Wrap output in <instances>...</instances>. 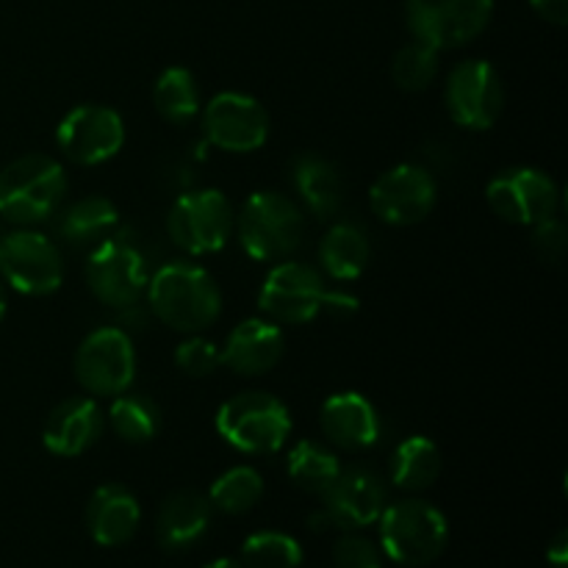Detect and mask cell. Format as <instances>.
<instances>
[{
  "label": "cell",
  "mask_w": 568,
  "mask_h": 568,
  "mask_svg": "<svg viewBox=\"0 0 568 568\" xmlns=\"http://www.w3.org/2000/svg\"><path fill=\"white\" fill-rule=\"evenodd\" d=\"M148 303L161 325L178 333H203L222 314V292L200 264L175 258L161 264L148 281Z\"/></svg>",
  "instance_id": "1"
},
{
  "label": "cell",
  "mask_w": 568,
  "mask_h": 568,
  "mask_svg": "<svg viewBox=\"0 0 568 568\" xmlns=\"http://www.w3.org/2000/svg\"><path fill=\"white\" fill-rule=\"evenodd\" d=\"M67 194V172L53 155L28 153L0 172V216L31 227L48 222Z\"/></svg>",
  "instance_id": "2"
},
{
  "label": "cell",
  "mask_w": 568,
  "mask_h": 568,
  "mask_svg": "<svg viewBox=\"0 0 568 568\" xmlns=\"http://www.w3.org/2000/svg\"><path fill=\"white\" fill-rule=\"evenodd\" d=\"M381 525L383 558L405 568L430 566L442 558L449 541V525L436 505L425 499H403L386 505Z\"/></svg>",
  "instance_id": "3"
},
{
  "label": "cell",
  "mask_w": 568,
  "mask_h": 568,
  "mask_svg": "<svg viewBox=\"0 0 568 568\" xmlns=\"http://www.w3.org/2000/svg\"><path fill=\"white\" fill-rule=\"evenodd\" d=\"M236 236L253 261H283L303 244L305 220L294 200L281 192H253L239 209Z\"/></svg>",
  "instance_id": "4"
},
{
  "label": "cell",
  "mask_w": 568,
  "mask_h": 568,
  "mask_svg": "<svg viewBox=\"0 0 568 568\" xmlns=\"http://www.w3.org/2000/svg\"><path fill=\"white\" fill-rule=\"evenodd\" d=\"M216 433L242 455H272L292 436V414L266 392H242L225 399L214 416Z\"/></svg>",
  "instance_id": "5"
},
{
  "label": "cell",
  "mask_w": 568,
  "mask_h": 568,
  "mask_svg": "<svg viewBox=\"0 0 568 568\" xmlns=\"http://www.w3.org/2000/svg\"><path fill=\"white\" fill-rule=\"evenodd\" d=\"M233 205L220 189H194L170 205L166 231L186 255L220 253L233 236Z\"/></svg>",
  "instance_id": "6"
},
{
  "label": "cell",
  "mask_w": 568,
  "mask_h": 568,
  "mask_svg": "<svg viewBox=\"0 0 568 568\" xmlns=\"http://www.w3.org/2000/svg\"><path fill=\"white\" fill-rule=\"evenodd\" d=\"M491 14L494 0H405L410 33L436 50L469 44L486 31Z\"/></svg>",
  "instance_id": "7"
},
{
  "label": "cell",
  "mask_w": 568,
  "mask_h": 568,
  "mask_svg": "<svg viewBox=\"0 0 568 568\" xmlns=\"http://www.w3.org/2000/svg\"><path fill=\"white\" fill-rule=\"evenodd\" d=\"M75 381L92 397H116L136 377L133 342L120 327H98L75 349Z\"/></svg>",
  "instance_id": "8"
},
{
  "label": "cell",
  "mask_w": 568,
  "mask_h": 568,
  "mask_svg": "<svg viewBox=\"0 0 568 568\" xmlns=\"http://www.w3.org/2000/svg\"><path fill=\"white\" fill-rule=\"evenodd\" d=\"M0 275L26 297H48L64 283V261L44 233L22 227L0 239Z\"/></svg>",
  "instance_id": "9"
},
{
  "label": "cell",
  "mask_w": 568,
  "mask_h": 568,
  "mask_svg": "<svg viewBox=\"0 0 568 568\" xmlns=\"http://www.w3.org/2000/svg\"><path fill=\"white\" fill-rule=\"evenodd\" d=\"M148 281V261L125 236H111L92 247L87 261V286L103 305L131 308L142 300Z\"/></svg>",
  "instance_id": "10"
},
{
  "label": "cell",
  "mask_w": 568,
  "mask_h": 568,
  "mask_svg": "<svg viewBox=\"0 0 568 568\" xmlns=\"http://www.w3.org/2000/svg\"><path fill=\"white\" fill-rule=\"evenodd\" d=\"M486 200L503 222L532 227L549 216H558L560 189L536 166H510L488 181Z\"/></svg>",
  "instance_id": "11"
},
{
  "label": "cell",
  "mask_w": 568,
  "mask_h": 568,
  "mask_svg": "<svg viewBox=\"0 0 568 568\" xmlns=\"http://www.w3.org/2000/svg\"><path fill=\"white\" fill-rule=\"evenodd\" d=\"M449 120L469 131H488L505 109V83L486 59H466L453 67L444 92Z\"/></svg>",
  "instance_id": "12"
},
{
  "label": "cell",
  "mask_w": 568,
  "mask_h": 568,
  "mask_svg": "<svg viewBox=\"0 0 568 568\" xmlns=\"http://www.w3.org/2000/svg\"><path fill=\"white\" fill-rule=\"evenodd\" d=\"M61 155L78 166H100L125 144V122L109 105L83 103L67 111L55 128Z\"/></svg>",
  "instance_id": "13"
},
{
  "label": "cell",
  "mask_w": 568,
  "mask_h": 568,
  "mask_svg": "<svg viewBox=\"0 0 568 568\" xmlns=\"http://www.w3.org/2000/svg\"><path fill=\"white\" fill-rule=\"evenodd\" d=\"M438 183L419 164H397L383 172L369 189L372 214L394 227H408L427 220L436 209Z\"/></svg>",
  "instance_id": "14"
},
{
  "label": "cell",
  "mask_w": 568,
  "mask_h": 568,
  "mask_svg": "<svg viewBox=\"0 0 568 568\" xmlns=\"http://www.w3.org/2000/svg\"><path fill=\"white\" fill-rule=\"evenodd\" d=\"M325 297L320 270L303 261H283L272 266L258 292V305L275 325H305L316 320Z\"/></svg>",
  "instance_id": "15"
},
{
  "label": "cell",
  "mask_w": 568,
  "mask_h": 568,
  "mask_svg": "<svg viewBox=\"0 0 568 568\" xmlns=\"http://www.w3.org/2000/svg\"><path fill=\"white\" fill-rule=\"evenodd\" d=\"M205 139L225 153H255L270 139V114L255 98L220 92L203 109Z\"/></svg>",
  "instance_id": "16"
},
{
  "label": "cell",
  "mask_w": 568,
  "mask_h": 568,
  "mask_svg": "<svg viewBox=\"0 0 568 568\" xmlns=\"http://www.w3.org/2000/svg\"><path fill=\"white\" fill-rule=\"evenodd\" d=\"M325 510L336 521V530H364L377 525L381 514L388 505V488L381 475L364 466L342 469L331 488L322 494Z\"/></svg>",
  "instance_id": "17"
},
{
  "label": "cell",
  "mask_w": 568,
  "mask_h": 568,
  "mask_svg": "<svg viewBox=\"0 0 568 568\" xmlns=\"http://www.w3.org/2000/svg\"><path fill=\"white\" fill-rule=\"evenodd\" d=\"M105 416L94 397H70L50 410L42 427V444L55 458H78L100 442Z\"/></svg>",
  "instance_id": "18"
},
{
  "label": "cell",
  "mask_w": 568,
  "mask_h": 568,
  "mask_svg": "<svg viewBox=\"0 0 568 568\" xmlns=\"http://www.w3.org/2000/svg\"><path fill=\"white\" fill-rule=\"evenodd\" d=\"M320 425L327 442L338 449H347V453L372 449L383 436L381 414L358 392H338L331 399H325Z\"/></svg>",
  "instance_id": "19"
},
{
  "label": "cell",
  "mask_w": 568,
  "mask_h": 568,
  "mask_svg": "<svg viewBox=\"0 0 568 568\" xmlns=\"http://www.w3.org/2000/svg\"><path fill=\"white\" fill-rule=\"evenodd\" d=\"M286 338L272 320H244L227 336L225 347H220V361L225 369L242 377H258L275 369L283 358Z\"/></svg>",
  "instance_id": "20"
},
{
  "label": "cell",
  "mask_w": 568,
  "mask_h": 568,
  "mask_svg": "<svg viewBox=\"0 0 568 568\" xmlns=\"http://www.w3.org/2000/svg\"><path fill=\"white\" fill-rule=\"evenodd\" d=\"M142 521L139 499L125 486L105 483L89 497L87 505V527L89 536L100 547H122L131 541Z\"/></svg>",
  "instance_id": "21"
},
{
  "label": "cell",
  "mask_w": 568,
  "mask_h": 568,
  "mask_svg": "<svg viewBox=\"0 0 568 568\" xmlns=\"http://www.w3.org/2000/svg\"><path fill=\"white\" fill-rule=\"evenodd\" d=\"M211 503L200 491H175L155 516V538L164 552H186L209 532Z\"/></svg>",
  "instance_id": "22"
},
{
  "label": "cell",
  "mask_w": 568,
  "mask_h": 568,
  "mask_svg": "<svg viewBox=\"0 0 568 568\" xmlns=\"http://www.w3.org/2000/svg\"><path fill=\"white\" fill-rule=\"evenodd\" d=\"M292 183L294 192L305 203V209L316 216V220H333L342 209L344 183L338 175L336 164L320 153H303L294 159L292 164Z\"/></svg>",
  "instance_id": "23"
},
{
  "label": "cell",
  "mask_w": 568,
  "mask_h": 568,
  "mask_svg": "<svg viewBox=\"0 0 568 568\" xmlns=\"http://www.w3.org/2000/svg\"><path fill=\"white\" fill-rule=\"evenodd\" d=\"M59 236L72 247H98L120 227V211L103 194H89L61 211Z\"/></svg>",
  "instance_id": "24"
},
{
  "label": "cell",
  "mask_w": 568,
  "mask_h": 568,
  "mask_svg": "<svg viewBox=\"0 0 568 568\" xmlns=\"http://www.w3.org/2000/svg\"><path fill=\"white\" fill-rule=\"evenodd\" d=\"M372 261V244L353 222H333L320 242V264L333 281H358Z\"/></svg>",
  "instance_id": "25"
},
{
  "label": "cell",
  "mask_w": 568,
  "mask_h": 568,
  "mask_svg": "<svg viewBox=\"0 0 568 568\" xmlns=\"http://www.w3.org/2000/svg\"><path fill=\"white\" fill-rule=\"evenodd\" d=\"M442 475V449L427 436H410L392 453V483L403 491H425Z\"/></svg>",
  "instance_id": "26"
},
{
  "label": "cell",
  "mask_w": 568,
  "mask_h": 568,
  "mask_svg": "<svg viewBox=\"0 0 568 568\" xmlns=\"http://www.w3.org/2000/svg\"><path fill=\"white\" fill-rule=\"evenodd\" d=\"M286 471L294 486L322 497L336 483V477L342 475V460L331 447L305 438V442L294 444V449L288 453Z\"/></svg>",
  "instance_id": "27"
},
{
  "label": "cell",
  "mask_w": 568,
  "mask_h": 568,
  "mask_svg": "<svg viewBox=\"0 0 568 568\" xmlns=\"http://www.w3.org/2000/svg\"><path fill=\"white\" fill-rule=\"evenodd\" d=\"M109 408V425L122 442L128 444H148L159 436L161 430V408L155 405L153 397L139 392H122L111 397Z\"/></svg>",
  "instance_id": "28"
},
{
  "label": "cell",
  "mask_w": 568,
  "mask_h": 568,
  "mask_svg": "<svg viewBox=\"0 0 568 568\" xmlns=\"http://www.w3.org/2000/svg\"><path fill=\"white\" fill-rule=\"evenodd\" d=\"M153 105L170 125H189L200 114V92L192 72L186 67H170L161 72L153 87Z\"/></svg>",
  "instance_id": "29"
},
{
  "label": "cell",
  "mask_w": 568,
  "mask_h": 568,
  "mask_svg": "<svg viewBox=\"0 0 568 568\" xmlns=\"http://www.w3.org/2000/svg\"><path fill=\"white\" fill-rule=\"evenodd\" d=\"M261 497H264V480L253 466H233L225 475L216 477L209 491L211 508L227 516L247 514L261 503Z\"/></svg>",
  "instance_id": "30"
},
{
  "label": "cell",
  "mask_w": 568,
  "mask_h": 568,
  "mask_svg": "<svg viewBox=\"0 0 568 568\" xmlns=\"http://www.w3.org/2000/svg\"><path fill=\"white\" fill-rule=\"evenodd\" d=\"M244 568H300L303 566V547L288 532L264 530L253 532L242 544Z\"/></svg>",
  "instance_id": "31"
},
{
  "label": "cell",
  "mask_w": 568,
  "mask_h": 568,
  "mask_svg": "<svg viewBox=\"0 0 568 568\" xmlns=\"http://www.w3.org/2000/svg\"><path fill=\"white\" fill-rule=\"evenodd\" d=\"M438 75V50L430 44L414 42L403 44L392 59V78L403 92H425Z\"/></svg>",
  "instance_id": "32"
},
{
  "label": "cell",
  "mask_w": 568,
  "mask_h": 568,
  "mask_svg": "<svg viewBox=\"0 0 568 568\" xmlns=\"http://www.w3.org/2000/svg\"><path fill=\"white\" fill-rule=\"evenodd\" d=\"M175 366L186 377H209L214 375L222 366L220 361V347L209 338H203L200 333H192L186 342L178 344L175 349Z\"/></svg>",
  "instance_id": "33"
},
{
  "label": "cell",
  "mask_w": 568,
  "mask_h": 568,
  "mask_svg": "<svg viewBox=\"0 0 568 568\" xmlns=\"http://www.w3.org/2000/svg\"><path fill=\"white\" fill-rule=\"evenodd\" d=\"M333 566L336 568H383V549L364 536L344 532L333 547Z\"/></svg>",
  "instance_id": "34"
},
{
  "label": "cell",
  "mask_w": 568,
  "mask_h": 568,
  "mask_svg": "<svg viewBox=\"0 0 568 568\" xmlns=\"http://www.w3.org/2000/svg\"><path fill=\"white\" fill-rule=\"evenodd\" d=\"M532 247L549 264H560L566 255V225L558 216H549V220L532 225Z\"/></svg>",
  "instance_id": "35"
},
{
  "label": "cell",
  "mask_w": 568,
  "mask_h": 568,
  "mask_svg": "<svg viewBox=\"0 0 568 568\" xmlns=\"http://www.w3.org/2000/svg\"><path fill=\"white\" fill-rule=\"evenodd\" d=\"M358 311V297L347 292H333V288H325V297H322L320 314H331L336 320H347Z\"/></svg>",
  "instance_id": "36"
},
{
  "label": "cell",
  "mask_w": 568,
  "mask_h": 568,
  "mask_svg": "<svg viewBox=\"0 0 568 568\" xmlns=\"http://www.w3.org/2000/svg\"><path fill=\"white\" fill-rule=\"evenodd\" d=\"M530 6L541 20L552 22V26L564 28L568 22V0H530Z\"/></svg>",
  "instance_id": "37"
},
{
  "label": "cell",
  "mask_w": 568,
  "mask_h": 568,
  "mask_svg": "<svg viewBox=\"0 0 568 568\" xmlns=\"http://www.w3.org/2000/svg\"><path fill=\"white\" fill-rule=\"evenodd\" d=\"M547 564L552 568H568V536L566 530H560L552 538V544L547 547Z\"/></svg>",
  "instance_id": "38"
},
{
  "label": "cell",
  "mask_w": 568,
  "mask_h": 568,
  "mask_svg": "<svg viewBox=\"0 0 568 568\" xmlns=\"http://www.w3.org/2000/svg\"><path fill=\"white\" fill-rule=\"evenodd\" d=\"M308 527L314 532H327V530H336V521H333V516L322 508V510H314V514L308 516Z\"/></svg>",
  "instance_id": "39"
},
{
  "label": "cell",
  "mask_w": 568,
  "mask_h": 568,
  "mask_svg": "<svg viewBox=\"0 0 568 568\" xmlns=\"http://www.w3.org/2000/svg\"><path fill=\"white\" fill-rule=\"evenodd\" d=\"M203 568H244V566L236 564V560H233V558H220V560H214V564H209V566H203Z\"/></svg>",
  "instance_id": "40"
},
{
  "label": "cell",
  "mask_w": 568,
  "mask_h": 568,
  "mask_svg": "<svg viewBox=\"0 0 568 568\" xmlns=\"http://www.w3.org/2000/svg\"><path fill=\"white\" fill-rule=\"evenodd\" d=\"M6 288H3V283H0V322H3V316H6Z\"/></svg>",
  "instance_id": "41"
},
{
  "label": "cell",
  "mask_w": 568,
  "mask_h": 568,
  "mask_svg": "<svg viewBox=\"0 0 568 568\" xmlns=\"http://www.w3.org/2000/svg\"><path fill=\"white\" fill-rule=\"evenodd\" d=\"M0 239H3V233H0Z\"/></svg>",
  "instance_id": "42"
}]
</instances>
